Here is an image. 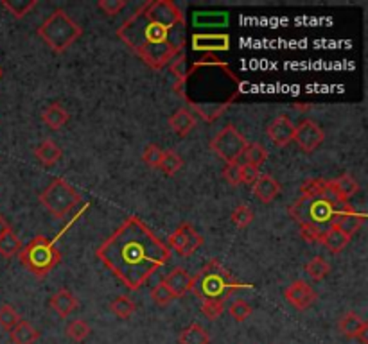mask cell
I'll use <instances>...</instances> for the list:
<instances>
[{
  "label": "cell",
  "mask_w": 368,
  "mask_h": 344,
  "mask_svg": "<svg viewBox=\"0 0 368 344\" xmlns=\"http://www.w3.org/2000/svg\"><path fill=\"white\" fill-rule=\"evenodd\" d=\"M147 67L162 70L185 47V15L171 0H149L117 29Z\"/></svg>",
  "instance_id": "6da1fadb"
},
{
  "label": "cell",
  "mask_w": 368,
  "mask_h": 344,
  "mask_svg": "<svg viewBox=\"0 0 368 344\" xmlns=\"http://www.w3.org/2000/svg\"><path fill=\"white\" fill-rule=\"evenodd\" d=\"M97 258L128 291H139L169 262L171 250L146 222L133 215L97 248Z\"/></svg>",
  "instance_id": "7a4b0ae2"
},
{
  "label": "cell",
  "mask_w": 368,
  "mask_h": 344,
  "mask_svg": "<svg viewBox=\"0 0 368 344\" xmlns=\"http://www.w3.org/2000/svg\"><path fill=\"white\" fill-rule=\"evenodd\" d=\"M176 75L174 91L205 122L216 120L239 97L241 81L232 68L216 54H205L202 60L185 67V56H180L171 67Z\"/></svg>",
  "instance_id": "3957f363"
},
{
  "label": "cell",
  "mask_w": 368,
  "mask_h": 344,
  "mask_svg": "<svg viewBox=\"0 0 368 344\" xmlns=\"http://www.w3.org/2000/svg\"><path fill=\"white\" fill-rule=\"evenodd\" d=\"M350 208L341 201L331 183L325 179H307L300 186V198L289 206V215L300 224V235L311 244H320L324 235Z\"/></svg>",
  "instance_id": "277c9868"
},
{
  "label": "cell",
  "mask_w": 368,
  "mask_h": 344,
  "mask_svg": "<svg viewBox=\"0 0 368 344\" xmlns=\"http://www.w3.org/2000/svg\"><path fill=\"white\" fill-rule=\"evenodd\" d=\"M252 287H254L252 284L235 280L234 274L230 273L218 258H214L196 276H192L190 293H195V296L202 301H216V303L225 305V301L234 293L252 289Z\"/></svg>",
  "instance_id": "5b68a950"
},
{
  "label": "cell",
  "mask_w": 368,
  "mask_h": 344,
  "mask_svg": "<svg viewBox=\"0 0 368 344\" xmlns=\"http://www.w3.org/2000/svg\"><path fill=\"white\" fill-rule=\"evenodd\" d=\"M36 32L47 44V47H51L54 52H63L83 34V29L75 24L63 9H56Z\"/></svg>",
  "instance_id": "8992f818"
},
{
  "label": "cell",
  "mask_w": 368,
  "mask_h": 344,
  "mask_svg": "<svg viewBox=\"0 0 368 344\" xmlns=\"http://www.w3.org/2000/svg\"><path fill=\"white\" fill-rule=\"evenodd\" d=\"M20 264L25 265L36 278H45L61 262V253L47 237H35L18 253Z\"/></svg>",
  "instance_id": "52a82bcc"
},
{
  "label": "cell",
  "mask_w": 368,
  "mask_h": 344,
  "mask_svg": "<svg viewBox=\"0 0 368 344\" xmlns=\"http://www.w3.org/2000/svg\"><path fill=\"white\" fill-rule=\"evenodd\" d=\"M40 201L47 208L49 214L54 215L56 219H63L65 215L70 214L72 210L80 205L81 196L75 192L70 183L58 178L42 192Z\"/></svg>",
  "instance_id": "ba28073f"
},
{
  "label": "cell",
  "mask_w": 368,
  "mask_h": 344,
  "mask_svg": "<svg viewBox=\"0 0 368 344\" xmlns=\"http://www.w3.org/2000/svg\"><path fill=\"white\" fill-rule=\"evenodd\" d=\"M246 146H248L246 139L232 124L225 126V129L219 131L218 135L210 140V149L214 151L219 158L225 160L226 163H238V160L245 153Z\"/></svg>",
  "instance_id": "9c48e42d"
},
{
  "label": "cell",
  "mask_w": 368,
  "mask_h": 344,
  "mask_svg": "<svg viewBox=\"0 0 368 344\" xmlns=\"http://www.w3.org/2000/svg\"><path fill=\"white\" fill-rule=\"evenodd\" d=\"M167 244H169L167 246L169 250H174L180 257L187 258L195 253L198 248H202L203 237L196 231L195 226L189 224V222H182V224L176 228V231L171 234Z\"/></svg>",
  "instance_id": "30bf717a"
},
{
  "label": "cell",
  "mask_w": 368,
  "mask_h": 344,
  "mask_svg": "<svg viewBox=\"0 0 368 344\" xmlns=\"http://www.w3.org/2000/svg\"><path fill=\"white\" fill-rule=\"evenodd\" d=\"M325 139V133L314 120H302L297 127H295L293 140L297 146L300 147L304 153H313L321 146Z\"/></svg>",
  "instance_id": "8fae6325"
},
{
  "label": "cell",
  "mask_w": 368,
  "mask_h": 344,
  "mask_svg": "<svg viewBox=\"0 0 368 344\" xmlns=\"http://www.w3.org/2000/svg\"><path fill=\"white\" fill-rule=\"evenodd\" d=\"M284 298L297 310H307L317 301V293L307 281L297 280L284 291Z\"/></svg>",
  "instance_id": "7c38bea8"
},
{
  "label": "cell",
  "mask_w": 368,
  "mask_h": 344,
  "mask_svg": "<svg viewBox=\"0 0 368 344\" xmlns=\"http://www.w3.org/2000/svg\"><path fill=\"white\" fill-rule=\"evenodd\" d=\"M295 135V124L289 120V117L281 115L274 122L269 124L268 129H266V136H268L271 142L277 147H286Z\"/></svg>",
  "instance_id": "4fadbf2b"
},
{
  "label": "cell",
  "mask_w": 368,
  "mask_h": 344,
  "mask_svg": "<svg viewBox=\"0 0 368 344\" xmlns=\"http://www.w3.org/2000/svg\"><path fill=\"white\" fill-rule=\"evenodd\" d=\"M192 49L196 52L214 54L218 51H228L230 36L228 34H195L192 36Z\"/></svg>",
  "instance_id": "5bb4252c"
},
{
  "label": "cell",
  "mask_w": 368,
  "mask_h": 344,
  "mask_svg": "<svg viewBox=\"0 0 368 344\" xmlns=\"http://www.w3.org/2000/svg\"><path fill=\"white\" fill-rule=\"evenodd\" d=\"M164 285L171 291L174 298H182L187 293H190V287H192V274L187 273L182 267H174L169 274L164 280Z\"/></svg>",
  "instance_id": "9a60e30c"
},
{
  "label": "cell",
  "mask_w": 368,
  "mask_h": 344,
  "mask_svg": "<svg viewBox=\"0 0 368 344\" xmlns=\"http://www.w3.org/2000/svg\"><path fill=\"white\" fill-rule=\"evenodd\" d=\"M252 192H254V196L259 199V201L268 205V203H271L278 196V192H281V185H278V181L274 178V176L261 174L257 181L254 183V186H252Z\"/></svg>",
  "instance_id": "2e32d148"
},
{
  "label": "cell",
  "mask_w": 368,
  "mask_h": 344,
  "mask_svg": "<svg viewBox=\"0 0 368 344\" xmlns=\"http://www.w3.org/2000/svg\"><path fill=\"white\" fill-rule=\"evenodd\" d=\"M196 126V117L190 113L187 108H180V110L174 111L169 117V127L176 133L178 136H187L190 131L195 129Z\"/></svg>",
  "instance_id": "e0dca14e"
},
{
  "label": "cell",
  "mask_w": 368,
  "mask_h": 344,
  "mask_svg": "<svg viewBox=\"0 0 368 344\" xmlns=\"http://www.w3.org/2000/svg\"><path fill=\"white\" fill-rule=\"evenodd\" d=\"M49 305H51V309L54 310L58 316L67 317L78 309V298H75L68 289H60L54 296L51 298Z\"/></svg>",
  "instance_id": "ac0fdd59"
},
{
  "label": "cell",
  "mask_w": 368,
  "mask_h": 344,
  "mask_svg": "<svg viewBox=\"0 0 368 344\" xmlns=\"http://www.w3.org/2000/svg\"><path fill=\"white\" fill-rule=\"evenodd\" d=\"M364 221H367V215H364L363 212H356V210L350 206V208L338 219V222L334 226H336L340 231H343L347 237L352 238L354 234H357V229L364 224Z\"/></svg>",
  "instance_id": "d6986e66"
},
{
  "label": "cell",
  "mask_w": 368,
  "mask_h": 344,
  "mask_svg": "<svg viewBox=\"0 0 368 344\" xmlns=\"http://www.w3.org/2000/svg\"><path fill=\"white\" fill-rule=\"evenodd\" d=\"M9 337H11L13 344H35L40 333L29 321L20 319L9 330Z\"/></svg>",
  "instance_id": "ffe728a7"
},
{
  "label": "cell",
  "mask_w": 368,
  "mask_h": 344,
  "mask_svg": "<svg viewBox=\"0 0 368 344\" xmlns=\"http://www.w3.org/2000/svg\"><path fill=\"white\" fill-rule=\"evenodd\" d=\"M329 183H331V189L334 190V194H336L341 201L348 203V199L354 198V196L360 192V183L350 174H343L336 179H331Z\"/></svg>",
  "instance_id": "44dd1931"
},
{
  "label": "cell",
  "mask_w": 368,
  "mask_h": 344,
  "mask_svg": "<svg viewBox=\"0 0 368 344\" xmlns=\"http://www.w3.org/2000/svg\"><path fill=\"white\" fill-rule=\"evenodd\" d=\"M42 119H44V122L47 124L51 129L58 131L68 122L70 115H68V111L65 110L60 103H52L44 110V113H42Z\"/></svg>",
  "instance_id": "7402d4cb"
},
{
  "label": "cell",
  "mask_w": 368,
  "mask_h": 344,
  "mask_svg": "<svg viewBox=\"0 0 368 344\" xmlns=\"http://www.w3.org/2000/svg\"><path fill=\"white\" fill-rule=\"evenodd\" d=\"M35 156L38 158V162L45 167H51L54 163H58L61 160V149L60 146L52 140H44L42 144H38V147L35 149Z\"/></svg>",
  "instance_id": "603a6c76"
},
{
  "label": "cell",
  "mask_w": 368,
  "mask_h": 344,
  "mask_svg": "<svg viewBox=\"0 0 368 344\" xmlns=\"http://www.w3.org/2000/svg\"><path fill=\"white\" fill-rule=\"evenodd\" d=\"M348 242H350V237H347L343 231H340L336 226H333V228L329 229L327 234L324 235L320 244L325 246L331 253H341L348 246Z\"/></svg>",
  "instance_id": "cb8c5ba5"
},
{
  "label": "cell",
  "mask_w": 368,
  "mask_h": 344,
  "mask_svg": "<svg viewBox=\"0 0 368 344\" xmlns=\"http://www.w3.org/2000/svg\"><path fill=\"white\" fill-rule=\"evenodd\" d=\"M364 323H367V321L361 319L356 312H347L341 317L340 323H338V329H340V332L343 333L345 337H348V339H356L357 332L363 329Z\"/></svg>",
  "instance_id": "d4e9b609"
},
{
  "label": "cell",
  "mask_w": 368,
  "mask_h": 344,
  "mask_svg": "<svg viewBox=\"0 0 368 344\" xmlns=\"http://www.w3.org/2000/svg\"><path fill=\"white\" fill-rule=\"evenodd\" d=\"M210 336L202 324H190L180 333V344H209Z\"/></svg>",
  "instance_id": "484cf974"
},
{
  "label": "cell",
  "mask_w": 368,
  "mask_h": 344,
  "mask_svg": "<svg viewBox=\"0 0 368 344\" xmlns=\"http://www.w3.org/2000/svg\"><path fill=\"white\" fill-rule=\"evenodd\" d=\"M182 167H183V160H182V156L176 153V151H173V149L164 151V158H162V162H160V167H159L164 174L174 176L180 169H182Z\"/></svg>",
  "instance_id": "4316f807"
},
{
  "label": "cell",
  "mask_w": 368,
  "mask_h": 344,
  "mask_svg": "<svg viewBox=\"0 0 368 344\" xmlns=\"http://www.w3.org/2000/svg\"><path fill=\"white\" fill-rule=\"evenodd\" d=\"M243 156H245V160L248 165L259 169V167H261L262 163L268 160V151H266L261 144L254 142V144H248V146L245 147V153H243Z\"/></svg>",
  "instance_id": "83f0119b"
},
{
  "label": "cell",
  "mask_w": 368,
  "mask_h": 344,
  "mask_svg": "<svg viewBox=\"0 0 368 344\" xmlns=\"http://www.w3.org/2000/svg\"><path fill=\"white\" fill-rule=\"evenodd\" d=\"M20 251H22V242L20 238L13 234V229L0 237V255H2V257L13 258L15 255L20 253Z\"/></svg>",
  "instance_id": "f1b7e54d"
},
{
  "label": "cell",
  "mask_w": 368,
  "mask_h": 344,
  "mask_svg": "<svg viewBox=\"0 0 368 344\" xmlns=\"http://www.w3.org/2000/svg\"><path fill=\"white\" fill-rule=\"evenodd\" d=\"M305 273L311 276V280H324L329 273H331V265L327 264V260L321 257H314L311 258V262L305 264Z\"/></svg>",
  "instance_id": "f546056e"
},
{
  "label": "cell",
  "mask_w": 368,
  "mask_h": 344,
  "mask_svg": "<svg viewBox=\"0 0 368 344\" xmlns=\"http://www.w3.org/2000/svg\"><path fill=\"white\" fill-rule=\"evenodd\" d=\"M110 310L119 319H130L135 312V303L128 296H117L110 303Z\"/></svg>",
  "instance_id": "4dcf8cb0"
},
{
  "label": "cell",
  "mask_w": 368,
  "mask_h": 344,
  "mask_svg": "<svg viewBox=\"0 0 368 344\" xmlns=\"http://www.w3.org/2000/svg\"><path fill=\"white\" fill-rule=\"evenodd\" d=\"M65 332H67V336L70 337L74 343H83V340L90 336L92 330H90V324H88L87 321L74 319L70 324H68Z\"/></svg>",
  "instance_id": "1f68e13d"
},
{
  "label": "cell",
  "mask_w": 368,
  "mask_h": 344,
  "mask_svg": "<svg viewBox=\"0 0 368 344\" xmlns=\"http://www.w3.org/2000/svg\"><path fill=\"white\" fill-rule=\"evenodd\" d=\"M36 6V0H29V2H24V0H4L2 2V8L8 9L15 18H22V16L27 15L32 8Z\"/></svg>",
  "instance_id": "d6a6232c"
},
{
  "label": "cell",
  "mask_w": 368,
  "mask_h": 344,
  "mask_svg": "<svg viewBox=\"0 0 368 344\" xmlns=\"http://www.w3.org/2000/svg\"><path fill=\"white\" fill-rule=\"evenodd\" d=\"M254 212H252V208L246 205H239L238 208L232 212V222H234L238 228H248L250 222L254 221Z\"/></svg>",
  "instance_id": "836d02e7"
},
{
  "label": "cell",
  "mask_w": 368,
  "mask_h": 344,
  "mask_svg": "<svg viewBox=\"0 0 368 344\" xmlns=\"http://www.w3.org/2000/svg\"><path fill=\"white\" fill-rule=\"evenodd\" d=\"M162 158H164V151L160 149L157 144H149V146H147L142 153L144 163H146V165H149L151 169H159Z\"/></svg>",
  "instance_id": "e575fe53"
},
{
  "label": "cell",
  "mask_w": 368,
  "mask_h": 344,
  "mask_svg": "<svg viewBox=\"0 0 368 344\" xmlns=\"http://www.w3.org/2000/svg\"><path fill=\"white\" fill-rule=\"evenodd\" d=\"M20 319L22 317L18 316V312L13 309L11 305H2V307H0V326L4 330L9 332Z\"/></svg>",
  "instance_id": "d590c367"
},
{
  "label": "cell",
  "mask_w": 368,
  "mask_h": 344,
  "mask_svg": "<svg viewBox=\"0 0 368 344\" xmlns=\"http://www.w3.org/2000/svg\"><path fill=\"white\" fill-rule=\"evenodd\" d=\"M228 314L234 317V321H238V323H245V321L252 316V307H250L245 300H238L230 305Z\"/></svg>",
  "instance_id": "8d00e7d4"
},
{
  "label": "cell",
  "mask_w": 368,
  "mask_h": 344,
  "mask_svg": "<svg viewBox=\"0 0 368 344\" xmlns=\"http://www.w3.org/2000/svg\"><path fill=\"white\" fill-rule=\"evenodd\" d=\"M151 300L159 305V307H167V305L174 300V296L162 281V284H159L157 287H153V291H151Z\"/></svg>",
  "instance_id": "74e56055"
},
{
  "label": "cell",
  "mask_w": 368,
  "mask_h": 344,
  "mask_svg": "<svg viewBox=\"0 0 368 344\" xmlns=\"http://www.w3.org/2000/svg\"><path fill=\"white\" fill-rule=\"evenodd\" d=\"M223 178L228 185L238 186L241 183V165L239 163H226L223 169Z\"/></svg>",
  "instance_id": "f35d334b"
},
{
  "label": "cell",
  "mask_w": 368,
  "mask_h": 344,
  "mask_svg": "<svg viewBox=\"0 0 368 344\" xmlns=\"http://www.w3.org/2000/svg\"><path fill=\"white\" fill-rule=\"evenodd\" d=\"M223 309H225V305L216 303V301H203L202 305L203 316L209 321H218L219 316L223 314Z\"/></svg>",
  "instance_id": "ab89813d"
},
{
  "label": "cell",
  "mask_w": 368,
  "mask_h": 344,
  "mask_svg": "<svg viewBox=\"0 0 368 344\" xmlns=\"http://www.w3.org/2000/svg\"><path fill=\"white\" fill-rule=\"evenodd\" d=\"M97 8H99L101 11H104V15L115 16L117 13H121L126 8V2H124V0H99V2H97Z\"/></svg>",
  "instance_id": "60d3db41"
},
{
  "label": "cell",
  "mask_w": 368,
  "mask_h": 344,
  "mask_svg": "<svg viewBox=\"0 0 368 344\" xmlns=\"http://www.w3.org/2000/svg\"><path fill=\"white\" fill-rule=\"evenodd\" d=\"M259 176H261L259 169L248 165V163L241 165V183H246V185H254V183L259 179Z\"/></svg>",
  "instance_id": "b9f144b4"
},
{
  "label": "cell",
  "mask_w": 368,
  "mask_h": 344,
  "mask_svg": "<svg viewBox=\"0 0 368 344\" xmlns=\"http://www.w3.org/2000/svg\"><path fill=\"white\" fill-rule=\"evenodd\" d=\"M356 339L360 340L361 344H368V323H364V326H363V329H361L360 332H357Z\"/></svg>",
  "instance_id": "7bdbcfd3"
},
{
  "label": "cell",
  "mask_w": 368,
  "mask_h": 344,
  "mask_svg": "<svg viewBox=\"0 0 368 344\" xmlns=\"http://www.w3.org/2000/svg\"><path fill=\"white\" fill-rule=\"evenodd\" d=\"M8 231H11V224L0 215V237H2L4 234H8Z\"/></svg>",
  "instance_id": "ee69618b"
},
{
  "label": "cell",
  "mask_w": 368,
  "mask_h": 344,
  "mask_svg": "<svg viewBox=\"0 0 368 344\" xmlns=\"http://www.w3.org/2000/svg\"><path fill=\"white\" fill-rule=\"evenodd\" d=\"M2 75H4V70H2V67H0V79H2Z\"/></svg>",
  "instance_id": "f6af8a7d"
}]
</instances>
